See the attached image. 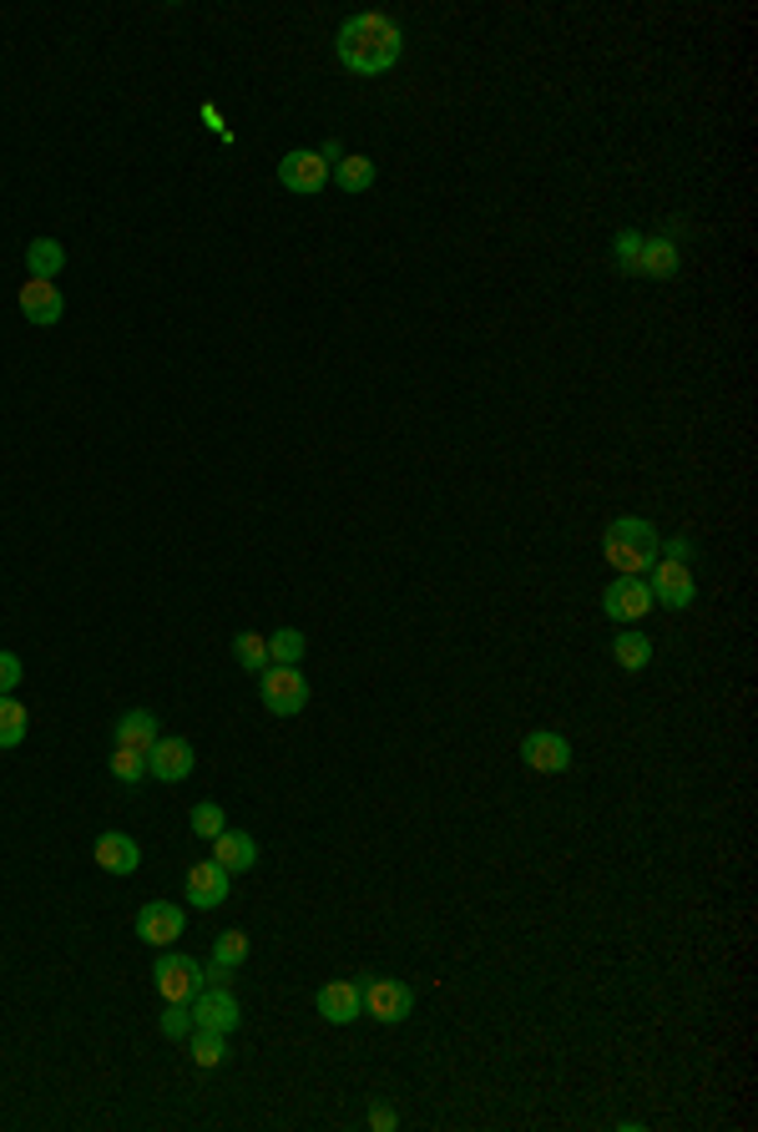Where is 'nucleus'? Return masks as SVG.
<instances>
[{
	"instance_id": "nucleus-1",
	"label": "nucleus",
	"mask_w": 758,
	"mask_h": 1132,
	"mask_svg": "<svg viewBox=\"0 0 758 1132\" xmlns=\"http://www.w3.org/2000/svg\"><path fill=\"white\" fill-rule=\"evenodd\" d=\"M334 51H339V66H344V72L379 76V72H390L394 61H400L404 31L390 21V15L359 11V15H349V21L339 25V36H334Z\"/></svg>"
},
{
	"instance_id": "nucleus-2",
	"label": "nucleus",
	"mask_w": 758,
	"mask_h": 1132,
	"mask_svg": "<svg viewBox=\"0 0 758 1132\" xmlns=\"http://www.w3.org/2000/svg\"><path fill=\"white\" fill-rule=\"evenodd\" d=\"M657 526L642 521V516H617L607 521V537H602V551H607V567H617V576H642L657 567Z\"/></svg>"
},
{
	"instance_id": "nucleus-3",
	"label": "nucleus",
	"mask_w": 758,
	"mask_h": 1132,
	"mask_svg": "<svg viewBox=\"0 0 758 1132\" xmlns=\"http://www.w3.org/2000/svg\"><path fill=\"white\" fill-rule=\"evenodd\" d=\"M259 698L273 718H294L298 708L308 703V678L298 668H278V663H269V668L259 673Z\"/></svg>"
},
{
	"instance_id": "nucleus-4",
	"label": "nucleus",
	"mask_w": 758,
	"mask_h": 1132,
	"mask_svg": "<svg viewBox=\"0 0 758 1132\" xmlns=\"http://www.w3.org/2000/svg\"><path fill=\"white\" fill-rule=\"evenodd\" d=\"M152 986H157V996H162V1002H182V1006H188L192 996H198V986H202V965L192 961V955H182V951H162V955H157V965H152Z\"/></svg>"
},
{
	"instance_id": "nucleus-5",
	"label": "nucleus",
	"mask_w": 758,
	"mask_h": 1132,
	"mask_svg": "<svg viewBox=\"0 0 758 1132\" xmlns=\"http://www.w3.org/2000/svg\"><path fill=\"white\" fill-rule=\"evenodd\" d=\"M192 1012V1026H202V1032H238L243 1026V1006H238L233 986H198V996L188 1002Z\"/></svg>"
},
{
	"instance_id": "nucleus-6",
	"label": "nucleus",
	"mask_w": 758,
	"mask_h": 1132,
	"mask_svg": "<svg viewBox=\"0 0 758 1132\" xmlns=\"http://www.w3.org/2000/svg\"><path fill=\"white\" fill-rule=\"evenodd\" d=\"M648 586H652V602H657V607H667V612H687V607H693V596H698L693 567H687V561H667V557H657Z\"/></svg>"
},
{
	"instance_id": "nucleus-7",
	"label": "nucleus",
	"mask_w": 758,
	"mask_h": 1132,
	"mask_svg": "<svg viewBox=\"0 0 758 1132\" xmlns=\"http://www.w3.org/2000/svg\"><path fill=\"white\" fill-rule=\"evenodd\" d=\"M652 607H657V602H652V586L642 582V576H617V582L602 592V612L612 622H622V627L642 622Z\"/></svg>"
},
{
	"instance_id": "nucleus-8",
	"label": "nucleus",
	"mask_w": 758,
	"mask_h": 1132,
	"mask_svg": "<svg viewBox=\"0 0 758 1132\" xmlns=\"http://www.w3.org/2000/svg\"><path fill=\"white\" fill-rule=\"evenodd\" d=\"M329 162H324L319 152H308V147H298V152H284V162H278V182H284L288 192H298V198H314V192H324V182H329Z\"/></svg>"
},
{
	"instance_id": "nucleus-9",
	"label": "nucleus",
	"mask_w": 758,
	"mask_h": 1132,
	"mask_svg": "<svg viewBox=\"0 0 758 1132\" xmlns=\"http://www.w3.org/2000/svg\"><path fill=\"white\" fill-rule=\"evenodd\" d=\"M410 1006H415V991L404 986V981H390V976H375L365 981V1012L375 1016V1022L394 1026L410 1016Z\"/></svg>"
},
{
	"instance_id": "nucleus-10",
	"label": "nucleus",
	"mask_w": 758,
	"mask_h": 1132,
	"mask_svg": "<svg viewBox=\"0 0 758 1132\" xmlns=\"http://www.w3.org/2000/svg\"><path fill=\"white\" fill-rule=\"evenodd\" d=\"M182 930H188V916H182V906H172V900H147V906L137 910V935H143L147 945H157V951H167Z\"/></svg>"
},
{
	"instance_id": "nucleus-11",
	"label": "nucleus",
	"mask_w": 758,
	"mask_h": 1132,
	"mask_svg": "<svg viewBox=\"0 0 758 1132\" xmlns=\"http://www.w3.org/2000/svg\"><path fill=\"white\" fill-rule=\"evenodd\" d=\"M198 769V749L188 739H157L147 749V779H162V784H182V779Z\"/></svg>"
},
{
	"instance_id": "nucleus-12",
	"label": "nucleus",
	"mask_w": 758,
	"mask_h": 1132,
	"mask_svg": "<svg viewBox=\"0 0 758 1132\" xmlns=\"http://www.w3.org/2000/svg\"><path fill=\"white\" fill-rule=\"evenodd\" d=\"M314 1006L329 1026H349L355 1016H365V981H324Z\"/></svg>"
},
{
	"instance_id": "nucleus-13",
	"label": "nucleus",
	"mask_w": 758,
	"mask_h": 1132,
	"mask_svg": "<svg viewBox=\"0 0 758 1132\" xmlns=\"http://www.w3.org/2000/svg\"><path fill=\"white\" fill-rule=\"evenodd\" d=\"M228 880L233 875L218 865V859H198L188 870V880H182V890H188V906L192 910H218L228 900Z\"/></svg>"
},
{
	"instance_id": "nucleus-14",
	"label": "nucleus",
	"mask_w": 758,
	"mask_h": 1132,
	"mask_svg": "<svg viewBox=\"0 0 758 1132\" xmlns=\"http://www.w3.org/2000/svg\"><path fill=\"white\" fill-rule=\"evenodd\" d=\"M522 759H526V769H536V774H567L571 743L561 739V733H551V728H541V733H526L522 739Z\"/></svg>"
},
{
	"instance_id": "nucleus-15",
	"label": "nucleus",
	"mask_w": 758,
	"mask_h": 1132,
	"mask_svg": "<svg viewBox=\"0 0 758 1132\" xmlns=\"http://www.w3.org/2000/svg\"><path fill=\"white\" fill-rule=\"evenodd\" d=\"M21 314H25V324L51 329V324H61V314H66V298H61V288L46 284V278H25L21 284Z\"/></svg>"
},
{
	"instance_id": "nucleus-16",
	"label": "nucleus",
	"mask_w": 758,
	"mask_h": 1132,
	"mask_svg": "<svg viewBox=\"0 0 758 1132\" xmlns=\"http://www.w3.org/2000/svg\"><path fill=\"white\" fill-rule=\"evenodd\" d=\"M96 865L107 875H137V865H143V849H137V839L122 835V829H107V835H96L92 845Z\"/></svg>"
},
{
	"instance_id": "nucleus-17",
	"label": "nucleus",
	"mask_w": 758,
	"mask_h": 1132,
	"mask_svg": "<svg viewBox=\"0 0 758 1132\" xmlns=\"http://www.w3.org/2000/svg\"><path fill=\"white\" fill-rule=\"evenodd\" d=\"M162 739V723H157L147 708H131V713H122L117 718V728H112V743L117 749H137V753H147L152 743Z\"/></svg>"
},
{
	"instance_id": "nucleus-18",
	"label": "nucleus",
	"mask_w": 758,
	"mask_h": 1132,
	"mask_svg": "<svg viewBox=\"0 0 758 1132\" xmlns=\"http://www.w3.org/2000/svg\"><path fill=\"white\" fill-rule=\"evenodd\" d=\"M213 859L223 865L228 875H243L259 865V839L243 835V829H223V835L213 839Z\"/></svg>"
},
{
	"instance_id": "nucleus-19",
	"label": "nucleus",
	"mask_w": 758,
	"mask_h": 1132,
	"mask_svg": "<svg viewBox=\"0 0 758 1132\" xmlns=\"http://www.w3.org/2000/svg\"><path fill=\"white\" fill-rule=\"evenodd\" d=\"M677 263H683V258H677V243L657 233V239H642V248H638V274H632V278H673Z\"/></svg>"
},
{
	"instance_id": "nucleus-20",
	"label": "nucleus",
	"mask_w": 758,
	"mask_h": 1132,
	"mask_svg": "<svg viewBox=\"0 0 758 1132\" xmlns=\"http://www.w3.org/2000/svg\"><path fill=\"white\" fill-rule=\"evenodd\" d=\"M25 268H31V278H56L61 268H66V248H61L56 239H31L25 243Z\"/></svg>"
},
{
	"instance_id": "nucleus-21",
	"label": "nucleus",
	"mask_w": 758,
	"mask_h": 1132,
	"mask_svg": "<svg viewBox=\"0 0 758 1132\" xmlns=\"http://www.w3.org/2000/svg\"><path fill=\"white\" fill-rule=\"evenodd\" d=\"M25 728H31V713L15 703L11 692H0V749H21Z\"/></svg>"
},
{
	"instance_id": "nucleus-22",
	"label": "nucleus",
	"mask_w": 758,
	"mask_h": 1132,
	"mask_svg": "<svg viewBox=\"0 0 758 1132\" xmlns=\"http://www.w3.org/2000/svg\"><path fill=\"white\" fill-rule=\"evenodd\" d=\"M612 657H617V668L642 673V668H648V663H652V643H648V637H642V632H617Z\"/></svg>"
},
{
	"instance_id": "nucleus-23",
	"label": "nucleus",
	"mask_w": 758,
	"mask_h": 1132,
	"mask_svg": "<svg viewBox=\"0 0 758 1132\" xmlns=\"http://www.w3.org/2000/svg\"><path fill=\"white\" fill-rule=\"evenodd\" d=\"M304 653H308V643H304V632L298 627H278L269 637V663H278V668H298Z\"/></svg>"
},
{
	"instance_id": "nucleus-24",
	"label": "nucleus",
	"mask_w": 758,
	"mask_h": 1132,
	"mask_svg": "<svg viewBox=\"0 0 758 1132\" xmlns=\"http://www.w3.org/2000/svg\"><path fill=\"white\" fill-rule=\"evenodd\" d=\"M329 178L339 182L344 192H369L375 188V162H369V157H339Z\"/></svg>"
},
{
	"instance_id": "nucleus-25",
	"label": "nucleus",
	"mask_w": 758,
	"mask_h": 1132,
	"mask_svg": "<svg viewBox=\"0 0 758 1132\" xmlns=\"http://www.w3.org/2000/svg\"><path fill=\"white\" fill-rule=\"evenodd\" d=\"M188 824H192V835H198V839H208V845H213V839H218V835H223V829H228V814H223V804H213V798H202V804H192Z\"/></svg>"
},
{
	"instance_id": "nucleus-26",
	"label": "nucleus",
	"mask_w": 758,
	"mask_h": 1132,
	"mask_svg": "<svg viewBox=\"0 0 758 1132\" xmlns=\"http://www.w3.org/2000/svg\"><path fill=\"white\" fill-rule=\"evenodd\" d=\"M192 1061L198 1067H223L228 1061V1041H223V1032H202V1026H192Z\"/></svg>"
},
{
	"instance_id": "nucleus-27",
	"label": "nucleus",
	"mask_w": 758,
	"mask_h": 1132,
	"mask_svg": "<svg viewBox=\"0 0 758 1132\" xmlns=\"http://www.w3.org/2000/svg\"><path fill=\"white\" fill-rule=\"evenodd\" d=\"M233 657L249 673H263V668H269V637H259V632H238V637H233Z\"/></svg>"
},
{
	"instance_id": "nucleus-28",
	"label": "nucleus",
	"mask_w": 758,
	"mask_h": 1132,
	"mask_svg": "<svg viewBox=\"0 0 758 1132\" xmlns=\"http://www.w3.org/2000/svg\"><path fill=\"white\" fill-rule=\"evenodd\" d=\"M249 951H253V945H249V935H243V930H223V935L213 941V961L228 965V971H238V965L249 961Z\"/></svg>"
},
{
	"instance_id": "nucleus-29",
	"label": "nucleus",
	"mask_w": 758,
	"mask_h": 1132,
	"mask_svg": "<svg viewBox=\"0 0 758 1132\" xmlns=\"http://www.w3.org/2000/svg\"><path fill=\"white\" fill-rule=\"evenodd\" d=\"M112 779L117 784H143L147 779V753H137V749H112Z\"/></svg>"
},
{
	"instance_id": "nucleus-30",
	"label": "nucleus",
	"mask_w": 758,
	"mask_h": 1132,
	"mask_svg": "<svg viewBox=\"0 0 758 1132\" xmlns=\"http://www.w3.org/2000/svg\"><path fill=\"white\" fill-rule=\"evenodd\" d=\"M638 248H642V233L638 228H622V233H617L612 239V253H617V268H622V274H638Z\"/></svg>"
},
{
	"instance_id": "nucleus-31",
	"label": "nucleus",
	"mask_w": 758,
	"mask_h": 1132,
	"mask_svg": "<svg viewBox=\"0 0 758 1132\" xmlns=\"http://www.w3.org/2000/svg\"><path fill=\"white\" fill-rule=\"evenodd\" d=\"M192 1032V1012L182 1002H167V1012H162V1037H172V1041H182Z\"/></svg>"
},
{
	"instance_id": "nucleus-32",
	"label": "nucleus",
	"mask_w": 758,
	"mask_h": 1132,
	"mask_svg": "<svg viewBox=\"0 0 758 1132\" xmlns=\"http://www.w3.org/2000/svg\"><path fill=\"white\" fill-rule=\"evenodd\" d=\"M21 688V657L15 653H0V692Z\"/></svg>"
},
{
	"instance_id": "nucleus-33",
	"label": "nucleus",
	"mask_w": 758,
	"mask_h": 1132,
	"mask_svg": "<svg viewBox=\"0 0 758 1132\" xmlns=\"http://www.w3.org/2000/svg\"><path fill=\"white\" fill-rule=\"evenodd\" d=\"M657 557H667V561H693V557H698V547H693L687 537H673V541H663V547H657Z\"/></svg>"
},
{
	"instance_id": "nucleus-34",
	"label": "nucleus",
	"mask_w": 758,
	"mask_h": 1132,
	"mask_svg": "<svg viewBox=\"0 0 758 1132\" xmlns=\"http://www.w3.org/2000/svg\"><path fill=\"white\" fill-rule=\"evenodd\" d=\"M394 1122H400V1118H394V1108H385V1102H375V1108H369V1128H375V1132H390Z\"/></svg>"
},
{
	"instance_id": "nucleus-35",
	"label": "nucleus",
	"mask_w": 758,
	"mask_h": 1132,
	"mask_svg": "<svg viewBox=\"0 0 758 1132\" xmlns=\"http://www.w3.org/2000/svg\"><path fill=\"white\" fill-rule=\"evenodd\" d=\"M202 986H233V971H228V965H208V971H202Z\"/></svg>"
},
{
	"instance_id": "nucleus-36",
	"label": "nucleus",
	"mask_w": 758,
	"mask_h": 1132,
	"mask_svg": "<svg viewBox=\"0 0 758 1132\" xmlns=\"http://www.w3.org/2000/svg\"><path fill=\"white\" fill-rule=\"evenodd\" d=\"M319 157H324V162H329V168H334V162H339V157H344V147H339V142H334V137H329V142L319 147Z\"/></svg>"
}]
</instances>
